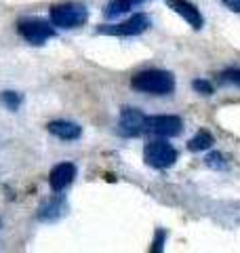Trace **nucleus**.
<instances>
[{"label": "nucleus", "instance_id": "1", "mask_svg": "<svg viewBox=\"0 0 240 253\" xmlns=\"http://www.w3.org/2000/svg\"><path fill=\"white\" fill-rule=\"evenodd\" d=\"M131 86L148 95H169L175 91V76L169 70H143L131 78Z\"/></svg>", "mask_w": 240, "mask_h": 253}, {"label": "nucleus", "instance_id": "2", "mask_svg": "<svg viewBox=\"0 0 240 253\" xmlns=\"http://www.w3.org/2000/svg\"><path fill=\"white\" fill-rule=\"evenodd\" d=\"M49 19L55 28L61 30H74L82 28L89 21V9L82 2H61L53 4L49 11Z\"/></svg>", "mask_w": 240, "mask_h": 253}, {"label": "nucleus", "instance_id": "3", "mask_svg": "<svg viewBox=\"0 0 240 253\" xmlns=\"http://www.w3.org/2000/svg\"><path fill=\"white\" fill-rule=\"evenodd\" d=\"M179 152L175 150L169 141H164V137H158L154 141L143 148V161L150 165L152 169H169L177 163Z\"/></svg>", "mask_w": 240, "mask_h": 253}, {"label": "nucleus", "instance_id": "4", "mask_svg": "<svg viewBox=\"0 0 240 253\" xmlns=\"http://www.w3.org/2000/svg\"><path fill=\"white\" fill-rule=\"evenodd\" d=\"M17 32L21 34V38L30 44L40 46L44 44L46 41L55 38V26L51 21H44V19H38V17H26L17 23Z\"/></svg>", "mask_w": 240, "mask_h": 253}, {"label": "nucleus", "instance_id": "5", "mask_svg": "<svg viewBox=\"0 0 240 253\" xmlns=\"http://www.w3.org/2000/svg\"><path fill=\"white\" fill-rule=\"evenodd\" d=\"M183 131V121L177 114H156L146 116V125H143V133L156 137H177Z\"/></svg>", "mask_w": 240, "mask_h": 253}, {"label": "nucleus", "instance_id": "6", "mask_svg": "<svg viewBox=\"0 0 240 253\" xmlns=\"http://www.w3.org/2000/svg\"><path fill=\"white\" fill-rule=\"evenodd\" d=\"M150 28V17L146 13H137L129 17L122 23H114V26H99V34H108V36H120V38H129V36H139Z\"/></svg>", "mask_w": 240, "mask_h": 253}, {"label": "nucleus", "instance_id": "7", "mask_svg": "<svg viewBox=\"0 0 240 253\" xmlns=\"http://www.w3.org/2000/svg\"><path fill=\"white\" fill-rule=\"evenodd\" d=\"M143 125H146V114L137 108H122L118 118V133L122 137H139L143 135Z\"/></svg>", "mask_w": 240, "mask_h": 253}, {"label": "nucleus", "instance_id": "8", "mask_svg": "<svg viewBox=\"0 0 240 253\" xmlns=\"http://www.w3.org/2000/svg\"><path fill=\"white\" fill-rule=\"evenodd\" d=\"M166 4H169V9L173 13H177L183 21L190 23V28L200 30L204 26V17H202V13L198 11L196 4L188 2V0H166Z\"/></svg>", "mask_w": 240, "mask_h": 253}, {"label": "nucleus", "instance_id": "9", "mask_svg": "<svg viewBox=\"0 0 240 253\" xmlns=\"http://www.w3.org/2000/svg\"><path fill=\"white\" fill-rule=\"evenodd\" d=\"M68 213V201L61 192H55L53 199H49L44 205H40L38 209V219L46 221V224H53V221L61 219Z\"/></svg>", "mask_w": 240, "mask_h": 253}, {"label": "nucleus", "instance_id": "10", "mask_svg": "<svg viewBox=\"0 0 240 253\" xmlns=\"http://www.w3.org/2000/svg\"><path fill=\"white\" fill-rule=\"evenodd\" d=\"M74 179H76V165L74 163H59L51 169L49 186L53 192H63Z\"/></svg>", "mask_w": 240, "mask_h": 253}, {"label": "nucleus", "instance_id": "11", "mask_svg": "<svg viewBox=\"0 0 240 253\" xmlns=\"http://www.w3.org/2000/svg\"><path fill=\"white\" fill-rule=\"evenodd\" d=\"M46 131H49L51 135L63 139V141H74L82 135V126L72 123V121H51L46 125Z\"/></svg>", "mask_w": 240, "mask_h": 253}, {"label": "nucleus", "instance_id": "12", "mask_svg": "<svg viewBox=\"0 0 240 253\" xmlns=\"http://www.w3.org/2000/svg\"><path fill=\"white\" fill-rule=\"evenodd\" d=\"M143 2H148V0H110V2L103 6V15H106L108 19H116L120 15L137 9V6Z\"/></svg>", "mask_w": 240, "mask_h": 253}, {"label": "nucleus", "instance_id": "13", "mask_svg": "<svg viewBox=\"0 0 240 253\" xmlns=\"http://www.w3.org/2000/svg\"><path fill=\"white\" fill-rule=\"evenodd\" d=\"M213 144H215L213 133L206 131V129H200L196 135L188 141V150L190 152H202V150H211Z\"/></svg>", "mask_w": 240, "mask_h": 253}, {"label": "nucleus", "instance_id": "14", "mask_svg": "<svg viewBox=\"0 0 240 253\" xmlns=\"http://www.w3.org/2000/svg\"><path fill=\"white\" fill-rule=\"evenodd\" d=\"M0 104H2L6 110H11V112H17L23 104V95L17 91H2L0 93Z\"/></svg>", "mask_w": 240, "mask_h": 253}, {"label": "nucleus", "instance_id": "15", "mask_svg": "<svg viewBox=\"0 0 240 253\" xmlns=\"http://www.w3.org/2000/svg\"><path fill=\"white\" fill-rule=\"evenodd\" d=\"M204 163H206V167H211L215 171H223V169H228V158L223 156L221 152H209V156L204 158Z\"/></svg>", "mask_w": 240, "mask_h": 253}, {"label": "nucleus", "instance_id": "16", "mask_svg": "<svg viewBox=\"0 0 240 253\" xmlns=\"http://www.w3.org/2000/svg\"><path fill=\"white\" fill-rule=\"evenodd\" d=\"M219 81L221 83H228V84H234L240 86V68H228L219 74Z\"/></svg>", "mask_w": 240, "mask_h": 253}, {"label": "nucleus", "instance_id": "17", "mask_svg": "<svg viewBox=\"0 0 240 253\" xmlns=\"http://www.w3.org/2000/svg\"><path fill=\"white\" fill-rule=\"evenodd\" d=\"M192 86H194V91H198L200 95H213L215 93V86L204 81V78H196V81H192Z\"/></svg>", "mask_w": 240, "mask_h": 253}, {"label": "nucleus", "instance_id": "18", "mask_svg": "<svg viewBox=\"0 0 240 253\" xmlns=\"http://www.w3.org/2000/svg\"><path fill=\"white\" fill-rule=\"evenodd\" d=\"M164 241H166V230L164 228H158L156 230V236H154V243H152V247H150V251L152 253H160L164 249Z\"/></svg>", "mask_w": 240, "mask_h": 253}, {"label": "nucleus", "instance_id": "19", "mask_svg": "<svg viewBox=\"0 0 240 253\" xmlns=\"http://www.w3.org/2000/svg\"><path fill=\"white\" fill-rule=\"evenodd\" d=\"M223 6H228L230 11H234V13H240V0H221Z\"/></svg>", "mask_w": 240, "mask_h": 253}, {"label": "nucleus", "instance_id": "20", "mask_svg": "<svg viewBox=\"0 0 240 253\" xmlns=\"http://www.w3.org/2000/svg\"><path fill=\"white\" fill-rule=\"evenodd\" d=\"M0 226H2V221H0Z\"/></svg>", "mask_w": 240, "mask_h": 253}]
</instances>
